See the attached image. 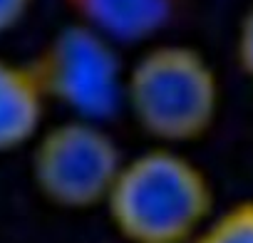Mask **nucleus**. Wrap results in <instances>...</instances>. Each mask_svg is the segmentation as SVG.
<instances>
[{"mask_svg":"<svg viewBox=\"0 0 253 243\" xmlns=\"http://www.w3.org/2000/svg\"><path fill=\"white\" fill-rule=\"evenodd\" d=\"M104 208L129 243H191L213 213V191L191 159L162 144L122 162Z\"/></svg>","mask_w":253,"mask_h":243,"instance_id":"f257e3e1","label":"nucleus"},{"mask_svg":"<svg viewBox=\"0 0 253 243\" xmlns=\"http://www.w3.org/2000/svg\"><path fill=\"white\" fill-rule=\"evenodd\" d=\"M218 77L189 45H154L126 70L124 107L162 144L201 137L218 112Z\"/></svg>","mask_w":253,"mask_h":243,"instance_id":"f03ea898","label":"nucleus"},{"mask_svg":"<svg viewBox=\"0 0 253 243\" xmlns=\"http://www.w3.org/2000/svg\"><path fill=\"white\" fill-rule=\"evenodd\" d=\"M122 162V149L102 122L72 117L38 134L33 179L50 203L92 208L104 206Z\"/></svg>","mask_w":253,"mask_h":243,"instance_id":"7ed1b4c3","label":"nucleus"},{"mask_svg":"<svg viewBox=\"0 0 253 243\" xmlns=\"http://www.w3.org/2000/svg\"><path fill=\"white\" fill-rule=\"evenodd\" d=\"M38 77L45 94L55 97L77 119L104 122L124 107L126 70L119 47L82 23L55 35Z\"/></svg>","mask_w":253,"mask_h":243,"instance_id":"20e7f679","label":"nucleus"},{"mask_svg":"<svg viewBox=\"0 0 253 243\" xmlns=\"http://www.w3.org/2000/svg\"><path fill=\"white\" fill-rule=\"evenodd\" d=\"M47 94L38 72L0 60V154L38 139Z\"/></svg>","mask_w":253,"mask_h":243,"instance_id":"39448f33","label":"nucleus"},{"mask_svg":"<svg viewBox=\"0 0 253 243\" xmlns=\"http://www.w3.org/2000/svg\"><path fill=\"white\" fill-rule=\"evenodd\" d=\"M75 5L82 25L117 47L154 38L171 18V0H75Z\"/></svg>","mask_w":253,"mask_h":243,"instance_id":"423d86ee","label":"nucleus"},{"mask_svg":"<svg viewBox=\"0 0 253 243\" xmlns=\"http://www.w3.org/2000/svg\"><path fill=\"white\" fill-rule=\"evenodd\" d=\"M191 243H253V201H241L211 213Z\"/></svg>","mask_w":253,"mask_h":243,"instance_id":"0eeeda50","label":"nucleus"},{"mask_svg":"<svg viewBox=\"0 0 253 243\" xmlns=\"http://www.w3.org/2000/svg\"><path fill=\"white\" fill-rule=\"evenodd\" d=\"M236 57L246 75L253 77V8L243 15L238 38H236Z\"/></svg>","mask_w":253,"mask_h":243,"instance_id":"6e6552de","label":"nucleus"},{"mask_svg":"<svg viewBox=\"0 0 253 243\" xmlns=\"http://www.w3.org/2000/svg\"><path fill=\"white\" fill-rule=\"evenodd\" d=\"M30 5L33 0H0V35L15 30L25 20Z\"/></svg>","mask_w":253,"mask_h":243,"instance_id":"1a4fd4ad","label":"nucleus"}]
</instances>
